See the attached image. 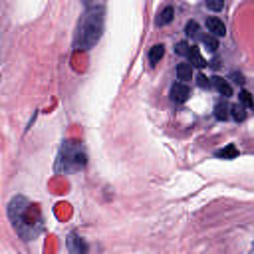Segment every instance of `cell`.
<instances>
[{
    "mask_svg": "<svg viewBox=\"0 0 254 254\" xmlns=\"http://www.w3.org/2000/svg\"><path fill=\"white\" fill-rule=\"evenodd\" d=\"M189 50H190V46H189L187 42H179L177 48H175V52H177L179 56H189Z\"/></svg>",
    "mask_w": 254,
    "mask_h": 254,
    "instance_id": "16",
    "label": "cell"
},
{
    "mask_svg": "<svg viewBox=\"0 0 254 254\" xmlns=\"http://www.w3.org/2000/svg\"><path fill=\"white\" fill-rule=\"evenodd\" d=\"M173 16H175V10H173V6H165L161 12H159V16H157V26H167L171 20H173Z\"/></svg>",
    "mask_w": 254,
    "mask_h": 254,
    "instance_id": "6",
    "label": "cell"
},
{
    "mask_svg": "<svg viewBox=\"0 0 254 254\" xmlns=\"http://www.w3.org/2000/svg\"><path fill=\"white\" fill-rule=\"evenodd\" d=\"M198 79H200V81H198V83H200V85H208V81H206V77H204V75H200V77H198Z\"/></svg>",
    "mask_w": 254,
    "mask_h": 254,
    "instance_id": "18",
    "label": "cell"
},
{
    "mask_svg": "<svg viewBox=\"0 0 254 254\" xmlns=\"http://www.w3.org/2000/svg\"><path fill=\"white\" fill-rule=\"evenodd\" d=\"M204 4H206V8H210L212 12H218V10H222L224 0H204Z\"/></svg>",
    "mask_w": 254,
    "mask_h": 254,
    "instance_id": "15",
    "label": "cell"
},
{
    "mask_svg": "<svg viewBox=\"0 0 254 254\" xmlns=\"http://www.w3.org/2000/svg\"><path fill=\"white\" fill-rule=\"evenodd\" d=\"M190 77H192V64H179L177 65V79L187 83V81H190Z\"/></svg>",
    "mask_w": 254,
    "mask_h": 254,
    "instance_id": "5",
    "label": "cell"
},
{
    "mask_svg": "<svg viewBox=\"0 0 254 254\" xmlns=\"http://www.w3.org/2000/svg\"><path fill=\"white\" fill-rule=\"evenodd\" d=\"M200 42H202L210 52H216V48H218V40H216V36H212V34L200 36Z\"/></svg>",
    "mask_w": 254,
    "mask_h": 254,
    "instance_id": "12",
    "label": "cell"
},
{
    "mask_svg": "<svg viewBox=\"0 0 254 254\" xmlns=\"http://www.w3.org/2000/svg\"><path fill=\"white\" fill-rule=\"evenodd\" d=\"M240 101H242V105H254V101H252V97H250V93L248 91H240Z\"/></svg>",
    "mask_w": 254,
    "mask_h": 254,
    "instance_id": "17",
    "label": "cell"
},
{
    "mask_svg": "<svg viewBox=\"0 0 254 254\" xmlns=\"http://www.w3.org/2000/svg\"><path fill=\"white\" fill-rule=\"evenodd\" d=\"M189 60H190V64L192 65H196V67H204L206 65V62H204V58L200 56V52H198V48L196 46H190V50H189V56H187Z\"/></svg>",
    "mask_w": 254,
    "mask_h": 254,
    "instance_id": "7",
    "label": "cell"
},
{
    "mask_svg": "<svg viewBox=\"0 0 254 254\" xmlns=\"http://www.w3.org/2000/svg\"><path fill=\"white\" fill-rule=\"evenodd\" d=\"M230 115H232L236 121H242V119L246 117V113H244V105H238V103L230 105Z\"/></svg>",
    "mask_w": 254,
    "mask_h": 254,
    "instance_id": "13",
    "label": "cell"
},
{
    "mask_svg": "<svg viewBox=\"0 0 254 254\" xmlns=\"http://www.w3.org/2000/svg\"><path fill=\"white\" fill-rule=\"evenodd\" d=\"M216 157H220V159H234V157H238V149H236V145L228 143L226 147L216 151Z\"/></svg>",
    "mask_w": 254,
    "mask_h": 254,
    "instance_id": "9",
    "label": "cell"
},
{
    "mask_svg": "<svg viewBox=\"0 0 254 254\" xmlns=\"http://www.w3.org/2000/svg\"><path fill=\"white\" fill-rule=\"evenodd\" d=\"M165 56V46L163 44H155L151 50H149V62L155 65V64H159V60Z\"/></svg>",
    "mask_w": 254,
    "mask_h": 254,
    "instance_id": "8",
    "label": "cell"
},
{
    "mask_svg": "<svg viewBox=\"0 0 254 254\" xmlns=\"http://www.w3.org/2000/svg\"><path fill=\"white\" fill-rule=\"evenodd\" d=\"M67 248H69L71 252H85V250H87L85 244H83L75 234H69V238H67Z\"/></svg>",
    "mask_w": 254,
    "mask_h": 254,
    "instance_id": "10",
    "label": "cell"
},
{
    "mask_svg": "<svg viewBox=\"0 0 254 254\" xmlns=\"http://www.w3.org/2000/svg\"><path fill=\"white\" fill-rule=\"evenodd\" d=\"M185 32H187V36H189V38H198V24H196L194 20L187 22V26H185Z\"/></svg>",
    "mask_w": 254,
    "mask_h": 254,
    "instance_id": "14",
    "label": "cell"
},
{
    "mask_svg": "<svg viewBox=\"0 0 254 254\" xmlns=\"http://www.w3.org/2000/svg\"><path fill=\"white\" fill-rule=\"evenodd\" d=\"M189 95H190V89H189V85L183 83V81H179V83H175V85L171 87V99L177 101V103H185V101L189 99Z\"/></svg>",
    "mask_w": 254,
    "mask_h": 254,
    "instance_id": "2",
    "label": "cell"
},
{
    "mask_svg": "<svg viewBox=\"0 0 254 254\" xmlns=\"http://www.w3.org/2000/svg\"><path fill=\"white\" fill-rule=\"evenodd\" d=\"M103 24H105V12L101 6H93V8H87L77 24V30H75V48L77 50H89L93 48L101 34H103Z\"/></svg>",
    "mask_w": 254,
    "mask_h": 254,
    "instance_id": "1",
    "label": "cell"
},
{
    "mask_svg": "<svg viewBox=\"0 0 254 254\" xmlns=\"http://www.w3.org/2000/svg\"><path fill=\"white\" fill-rule=\"evenodd\" d=\"M206 28H208V32H210L212 36H216V38H220V36L226 34V26H224V22H222L220 18H216V16L206 18Z\"/></svg>",
    "mask_w": 254,
    "mask_h": 254,
    "instance_id": "3",
    "label": "cell"
},
{
    "mask_svg": "<svg viewBox=\"0 0 254 254\" xmlns=\"http://www.w3.org/2000/svg\"><path fill=\"white\" fill-rule=\"evenodd\" d=\"M212 85L216 87V91H218L222 97H230V95H232V87H230V83H228L226 79H222V77H212Z\"/></svg>",
    "mask_w": 254,
    "mask_h": 254,
    "instance_id": "4",
    "label": "cell"
},
{
    "mask_svg": "<svg viewBox=\"0 0 254 254\" xmlns=\"http://www.w3.org/2000/svg\"><path fill=\"white\" fill-rule=\"evenodd\" d=\"M228 111H230V105L224 103V101H220V103H216V107H214V117L220 119V121H224V119H228V115H230Z\"/></svg>",
    "mask_w": 254,
    "mask_h": 254,
    "instance_id": "11",
    "label": "cell"
}]
</instances>
